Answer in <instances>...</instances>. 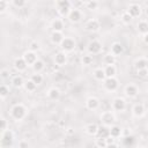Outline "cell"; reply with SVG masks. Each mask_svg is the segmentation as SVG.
I'll list each match as a JSON object with an SVG mask.
<instances>
[{"label": "cell", "instance_id": "cell-16", "mask_svg": "<svg viewBox=\"0 0 148 148\" xmlns=\"http://www.w3.org/2000/svg\"><path fill=\"white\" fill-rule=\"evenodd\" d=\"M145 112H146V109H145V105L142 103H136L132 108V113L134 117H138V118L142 117L145 114Z\"/></svg>", "mask_w": 148, "mask_h": 148}, {"label": "cell", "instance_id": "cell-23", "mask_svg": "<svg viewBox=\"0 0 148 148\" xmlns=\"http://www.w3.org/2000/svg\"><path fill=\"white\" fill-rule=\"evenodd\" d=\"M47 97H49L50 99H52V101L59 99V97H60V90H59L58 88H56V87L50 88V89L47 90Z\"/></svg>", "mask_w": 148, "mask_h": 148}, {"label": "cell", "instance_id": "cell-12", "mask_svg": "<svg viewBox=\"0 0 148 148\" xmlns=\"http://www.w3.org/2000/svg\"><path fill=\"white\" fill-rule=\"evenodd\" d=\"M54 64L57 66H65L67 64V53L64 51H59L54 56Z\"/></svg>", "mask_w": 148, "mask_h": 148}, {"label": "cell", "instance_id": "cell-14", "mask_svg": "<svg viewBox=\"0 0 148 148\" xmlns=\"http://www.w3.org/2000/svg\"><path fill=\"white\" fill-rule=\"evenodd\" d=\"M67 17H68L69 22H72V23H77V22H80L81 18H82V13H81L77 8H73V9H71V12H69V14H68Z\"/></svg>", "mask_w": 148, "mask_h": 148}, {"label": "cell", "instance_id": "cell-1", "mask_svg": "<svg viewBox=\"0 0 148 148\" xmlns=\"http://www.w3.org/2000/svg\"><path fill=\"white\" fill-rule=\"evenodd\" d=\"M25 116H27V109H25V106L23 104L17 103V104L12 106V109H10V117L14 120L20 121V120L24 119Z\"/></svg>", "mask_w": 148, "mask_h": 148}, {"label": "cell", "instance_id": "cell-19", "mask_svg": "<svg viewBox=\"0 0 148 148\" xmlns=\"http://www.w3.org/2000/svg\"><path fill=\"white\" fill-rule=\"evenodd\" d=\"M97 131H98V125L95 124V123H89L84 126V132L88 134V135H91V136H95L97 134Z\"/></svg>", "mask_w": 148, "mask_h": 148}, {"label": "cell", "instance_id": "cell-3", "mask_svg": "<svg viewBox=\"0 0 148 148\" xmlns=\"http://www.w3.org/2000/svg\"><path fill=\"white\" fill-rule=\"evenodd\" d=\"M76 47V42L74 38L72 37H65L62 39V42L60 43V49L61 51L66 52V53H69V52H73Z\"/></svg>", "mask_w": 148, "mask_h": 148}, {"label": "cell", "instance_id": "cell-10", "mask_svg": "<svg viewBox=\"0 0 148 148\" xmlns=\"http://www.w3.org/2000/svg\"><path fill=\"white\" fill-rule=\"evenodd\" d=\"M22 57H23L24 60L27 61L28 66H32V65L38 60V57H37V54H36V52H35V51H31V50L25 51Z\"/></svg>", "mask_w": 148, "mask_h": 148}, {"label": "cell", "instance_id": "cell-32", "mask_svg": "<svg viewBox=\"0 0 148 148\" xmlns=\"http://www.w3.org/2000/svg\"><path fill=\"white\" fill-rule=\"evenodd\" d=\"M31 67H32V69H34L35 73H40V72L44 69V61L40 60V59H38Z\"/></svg>", "mask_w": 148, "mask_h": 148}, {"label": "cell", "instance_id": "cell-39", "mask_svg": "<svg viewBox=\"0 0 148 148\" xmlns=\"http://www.w3.org/2000/svg\"><path fill=\"white\" fill-rule=\"evenodd\" d=\"M8 6H9V3H8L7 0H0V13L3 14V13L7 10Z\"/></svg>", "mask_w": 148, "mask_h": 148}, {"label": "cell", "instance_id": "cell-46", "mask_svg": "<svg viewBox=\"0 0 148 148\" xmlns=\"http://www.w3.org/2000/svg\"><path fill=\"white\" fill-rule=\"evenodd\" d=\"M57 6H71L69 0H59L57 1Z\"/></svg>", "mask_w": 148, "mask_h": 148}, {"label": "cell", "instance_id": "cell-45", "mask_svg": "<svg viewBox=\"0 0 148 148\" xmlns=\"http://www.w3.org/2000/svg\"><path fill=\"white\" fill-rule=\"evenodd\" d=\"M133 141H134V136H132V135H131V136H126V138L124 139V143H125L126 146H128V145L131 146V145L133 143Z\"/></svg>", "mask_w": 148, "mask_h": 148}, {"label": "cell", "instance_id": "cell-15", "mask_svg": "<svg viewBox=\"0 0 148 148\" xmlns=\"http://www.w3.org/2000/svg\"><path fill=\"white\" fill-rule=\"evenodd\" d=\"M127 12L134 18V17H139L141 15V12L142 10H141V7H140L139 3H131L128 6V8H127Z\"/></svg>", "mask_w": 148, "mask_h": 148}, {"label": "cell", "instance_id": "cell-37", "mask_svg": "<svg viewBox=\"0 0 148 148\" xmlns=\"http://www.w3.org/2000/svg\"><path fill=\"white\" fill-rule=\"evenodd\" d=\"M86 7L89 10H96L98 8V2H97V0H88L86 3Z\"/></svg>", "mask_w": 148, "mask_h": 148}, {"label": "cell", "instance_id": "cell-17", "mask_svg": "<svg viewBox=\"0 0 148 148\" xmlns=\"http://www.w3.org/2000/svg\"><path fill=\"white\" fill-rule=\"evenodd\" d=\"M64 38H65V36H64L62 31H52V34L50 36L51 42L53 44H56V45H60V43L62 42Z\"/></svg>", "mask_w": 148, "mask_h": 148}, {"label": "cell", "instance_id": "cell-2", "mask_svg": "<svg viewBox=\"0 0 148 148\" xmlns=\"http://www.w3.org/2000/svg\"><path fill=\"white\" fill-rule=\"evenodd\" d=\"M13 141H14V133L9 128L6 130V131H3V132H1V135H0V146L2 148L13 146Z\"/></svg>", "mask_w": 148, "mask_h": 148}, {"label": "cell", "instance_id": "cell-21", "mask_svg": "<svg viewBox=\"0 0 148 148\" xmlns=\"http://www.w3.org/2000/svg\"><path fill=\"white\" fill-rule=\"evenodd\" d=\"M92 76L95 77V80L97 81H104L106 79V75H105V72H104V68L102 67H98V68H95L94 72H92Z\"/></svg>", "mask_w": 148, "mask_h": 148}, {"label": "cell", "instance_id": "cell-31", "mask_svg": "<svg viewBox=\"0 0 148 148\" xmlns=\"http://www.w3.org/2000/svg\"><path fill=\"white\" fill-rule=\"evenodd\" d=\"M134 67H135L136 71H138V69H142V68H147V67H148V61H147L146 59H143V58L138 59V60L135 61V64H134Z\"/></svg>", "mask_w": 148, "mask_h": 148}, {"label": "cell", "instance_id": "cell-47", "mask_svg": "<svg viewBox=\"0 0 148 148\" xmlns=\"http://www.w3.org/2000/svg\"><path fill=\"white\" fill-rule=\"evenodd\" d=\"M24 147H29L28 141H21V142H18V148H24Z\"/></svg>", "mask_w": 148, "mask_h": 148}, {"label": "cell", "instance_id": "cell-18", "mask_svg": "<svg viewBox=\"0 0 148 148\" xmlns=\"http://www.w3.org/2000/svg\"><path fill=\"white\" fill-rule=\"evenodd\" d=\"M96 136L97 138H103V139L109 138L110 136V127L102 124L101 126H98V131H97Z\"/></svg>", "mask_w": 148, "mask_h": 148}, {"label": "cell", "instance_id": "cell-48", "mask_svg": "<svg viewBox=\"0 0 148 148\" xmlns=\"http://www.w3.org/2000/svg\"><path fill=\"white\" fill-rule=\"evenodd\" d=\"M142 40H143V43H145V44H147V45H148V34L142 35Z\"/></svg>", "mask_w": 148, "mask_h": 148}, {"label": "cell", "instance_id": "cell-33", "mask_svg": "<svg viewBox=\"0 0 148 148\" xmlns=\"http://www.w3.org/2000/svg\"><path fill=\"white\" fill-rule=\"evenodd\" d=\"M58 7V13L60 16H68L71 12V6H57Z\"/></svg>", "mask_w": 148, "mask_h": 148}, {"label": "cell", "instance_id": "cell-34", "mask_svg": "<svg viewBox=\"0 0 148 148\" xmlns=\"http://www.w3.org/2000/svg\"><path fill=\"white\" fill-rule=\"evenodd\" d=\"M120 20H121V22L124 23V24H130L131 22H132V20H133V17L128 14V12L126 10V12H124L123 14H121V16H120Z\"/></svg>", "mask_w": 148, "mask_h": 148}, {"label": "cell", "instance_id": "cell-36", "mask_svg": "<svg viewBox=\"0 0 148 148\" xmlns=\"http://www.w3.org/2000/svg\"><path fill=\"white\" fill-rule=\"evenodd\" d=\"M30 79H31L37 86H39L40 83H43V80H44V77H43V75H42L40 73H35V74H32Z\"/></svg>", "mask_w": 148, "mask_h": 148}, {"label": "cell", "instance_id": "cell-25", "mask_svg": "<svg viewBox=\"0 0 148 148\" xmlns=\"http://www.w3.org/2000/svg\"><path fill=\"white\" fill-rule=\"evenodd\" d=\"M104 72H105L106 77H112V76H116V74H117V68H116L114 65H105Z\"/></svg>", "mask_w": 148, "mask_h": 148}, {"label": "cell", "instance_id": "cell-11", "mask_svg": "<svg viewBox=\"0 0 148 148\" xmlns=\"http://www.w3.org/2000/svg\"><path fill=\"white\" fill-rule=\"evenodd\" d=\"M124 92H125V95H126L127 97L134 98V97H136L138 94H139V88H138L135 84H133V83H128V84L125 87Z\"/></svg>", "mask_w": 148, "mask_h": 148}, {"label": "cell", "instance_id": "cell-49", "mask_svg": "<svg viewBox=\"0 0 148 148\" xmlns=\"http://www.w3.org/2000/svg\"><path fill=\"white\" fill-rule=\"evenodd\" d=\"M145 13H146V15L148 16V6H147V7L145 8Z\"/></svg>", "mask_w": 148, "mask_h": 148}, {"label": "cell", "instance_id": "cell-27", "mask_svg": "<svg viewBox=\"0 0 148 148\" xmlns=\"http://www.w3.org/2000/svg\"><path fill=\"white\" fill-rule=\"evenodd\" d=\"M24 89L28 91V92H32V91H35L36 90V88H37V84L31 80V79H29V80H27L25 82H24Z\"/></svg>", "mask_w": 148, "mask_h": 148}, {"label": "cell", "instance_id": "cell-5", "mask_svg": "<svg viewBox=\"0 0 148 148\" xmlns=\"http://www.w3.org/2000/svg\"><path fill=\"white\" fill-rule=\"evenodd\" d=\"M103 86H104V88H105L108 91H114V90L118 89L119 82H118V80L116 79V76L106 77V79L103 81Z\"/></svg>", "mask_w": 148, "mask_h": 148}, {"label": "cell", "instance_id": "cell-28", "mask_svg": "<svg viewBox=\"0 0 148 148\" xmlns=\"http://www.w3.org/2000/svg\"><path fill=\"white\" fill-rule=\"evenodd\" d=\"M138 31L141 35L148 34V22L147 21H140L138 23Z\"/></svg>", "mask_w": 148, "mask_h": 148}, {"label": "cell", "instance_id": "cell-22", "mask_svg": "<svg viewBox=\"0 0 148 148\" xmlns=\"http://www.w3.org/2000/svg\"><path fill=\"white\" fill-rule=\"evenodd\" d=\"M110 51H111V53L113 54V56H120L123 52H124V46L119 43V42H114L112 45H111V49H110Z\"/></svg>", "mask_w": 148, "mask_h": 148}, {"label": "cell", "instance_id": "cell-8", "mask_svg": "<svg viewBox=\"0 0 148 148\" xmlns=\"http://www.w3.org/2000/svg\"><path fill=\"white\" fill-rule=\"evenodd\" d=\"M102 47H103V46H102V43H101L99 40L94 39V40L89 42L87 50H88V52H89L90 54H98V53L102 51Z\"/></svg>", "mask_w": 148, "mask_h": 148}, {"label": "cell", "instance_id": "cell-40", "mask_svg": "<svg viewBox=\"0 0 148 148\" xmlns=\"http://www.w3.org/2000/svg\"><path fill=\"white\" fill-rule=\"evenodd\" d=\"M12 3L16 7V8H22L25 6L27 0H12Z\"/></svg>", "mask_w": 148, "mask_h": 148}, {"label": "cell", "instance_id": "cell-20", "mask_svg": "<svg viewBox=\"0 0 148 148\" xmlns=\"http://www.w3.org/2000/svg\"><path fill=\"white\" fill-rule=\"evenodd\" d=\"M51 28H52V31H62L65 28L64 21L61 18H54L51 22Z\"/></svg>", "mask_w": 148, "mask_h": 148}, {"label": "cell", "instance_id": "cell-26", "mask_svg": "<svg viewBox=\"0 0 148 148\" xmlns=\"http://www.w3.org/2000/svg\"><path fill=\"white\" fill-rule=\"evenodd\" d=\"M24 80H23V77L21 76V75H16V76H14L13 79H12V84L15 87V88H22L23 86H24Z\"/></svg>", "mask_w": 148, "mask_h": 148}, {"label": "cell", "instance_id": "cell-50", "mask_svg": "<svg viewBox=\"0 0 148 148\" xmlns=\"http://www.w3.org/2000/svg\"><path fill=\"white\" fill-rule=\"evenodd\" d=\"M56 1H59V0H56Z\"/></svg>", "mask_w": 148, "mask_h": 148}, {"label": "cell", "instance_id": "cell-9", "mask_svg": "<svg viewBox=\"0 0 148 148\" xmlns=\"http://www.w3.org/2000/svg\"><path fill=\"white\" fill-rule=\"evenodd\" d=\"M13 66H14V68H15L16 72L22 73V72H24L27 69L28 64H27V61L24 60L23 57H17V58H15V60L13 62Z\"/></svg>", "mask_w": 148, "mask_h": 148}, {"label": "cell", "instance_id": "cell-6", "mask_svg": "<svg viewBox=\"0 0 148 148\" xmlns=\"http://www.w3.org/2000/svg\"><path fill=\"white\" fill-rule=\"evenodd\" d=\"M99 28H101V23L96 18H90L84 24V29L89 32H97L99 30Z\"/></svg>", "mask_w": 148, "mask_h": 148}, {"label": "cell", "instance_id": "cell-7", "mask_svg": "<svg viewBox=\"0 0 148 148\" xmlns=\"http://www.w3.org/2000/svg\"><path fill=\"white\" fill-rule=\"evenodd\" d=\"M112 110L117 111V112H123L126 109V102L123 97H116L112 101Z\"/></svg>", "mask_w": 148, "mask_h": 148}, {"label": "cell", "instance_id": "cell-38", "mask_svg": "<svg viewBox=\"0 0 148 148\" xmlns=\"http://www.w3.org/2000/svg\"><path fill=\"white\" fill-rule=\"evenodd\" d=\"M95 146H97V147H99V148H105V147H108L106 139H103V138H97V139H95Z\"/></svg>", "mask_w": 148, "mask_h": 148}, {"label": "cell", "instance_id": "cell-30", "mask_svg": "<svg viewBox=\"0 0 148 148\" xmlns=\"http://www.w3.org/2000/svg\"><path fill=\"white\" fill-rule=\"evenodd\" d=\"M103 62L104 65H114L116 62V56H113L111 52L109 54H105L103 58Z\"/></svg>", "mask_w": 148, "mask_h": 148}, {"label": "cell", "instance_id": "cell-43", "mask_svg": "<svg viewBox=\"0 0 148 148\" xmlns=\"http://www.w3.org/2000/svg\"><path fill=\"white\" fill-rule=\"evenodd\" d=\"M9 127H8V121H7V119L5 118V117H1V132H3V131H6V130H8Z\"/></svg>", "mask_w": 148, "mask_h": 148}, {"label": "cell", "instance_id": "cell-4", "mask_svg": "<svg viewBox=\"0 0 148 148\" xmlns=\"http://www.w3.org/2000/svg\"><path fill=\"white\" fill-rule=\"evenodd\" d=\"M99 119H101V123L103 124V125H106V126H112L113 124H114V121H116V116H114V113L111 111V110H109V111H104V112H102L101 113V116H99Z\"/></svg>", "mask_w": 148, "mask_h": 148}, {"label": "cell", "instance_id": "cell-42", "mask_svg": "<svg viewBox=\"0 0 148 148\" xmlns=\"http://www.w3.org/2000/svg\"><path fill=\"white\" fill-rule=\"evenodd\" d=\"M136 73H138V75L140 77L146 79V77H148V67L147 68H142V69H138Z\"/></svg>", "mask_w": 148, "mask_h": 148}, {"label": "cell", "instance_id": "cell-13", "mask_svg": "<svg viewBox=\"0 0 148 148\" xmlns=\"http://www.w3.org/2000/svg\"><path fill=\"white\" fill-rule=\"evenodd\" d=\"M86 108L88 110H91V111H95L99 108V99L95 96H90L87 98L86 101Z\"/></svg>", "mask_w": 148, "mask_h": 148}, {"label": "cell", "instance_id": "cell-44", "mask_svg": "<svg viewBox=\"0 0 148 148\" xmlns=\"http://www.w3.org/2000/svg\"><path fill=\"white\" fill-rule=\"evenodd\" d=\"M29 50H31V51H38L39 50V44L37 43V42H32V43H30V46H29Z\"/></svg>", "mask_w": 148, "mask_h": 148}, {"label": "cell", "instance_id": "cell-41", "mask_svg": "<svg viewBox=\"0 0 148 148\" xmlns=\"http://www.w3.org/2000/svg\"><path fill=\"white\" fill-rule=\"evenodd\" d=\"M9 75H10L9 69H7V68H2V69L0 71V76H1L2 80H7V79H9Z\"/></svg>", "mask_w": 148, "mask_h": 148}, {"label": "cell", "instance_id": "cell-35", "mask_svg": "<svg viewBox=\"0 0 148 148\" xmlns=\"http://www.w3.org/2000/svg\"><path fill=\"white\" fill-rule=\"evenodd\" d=\"M92 61H94V58H92V56H91L90 53H89V54H86V56H82V59H81L82 65L89 66V65L92 64Z\"/></svg>", "mask_w": 148, "mask_h": 148}, {"label": "cell", "instance_id": "cell-24", "mask_svg": "<svg viewBox=\"0 0 148 148\" xmlns=\"http://www.w3.org/2000/svg\"><path fill=\"white\" fill-rule=\"evenodd\" d=\"M121 134H123V131H121V128L119 126H117L114 124L112 126H110V136L117 139V138L121 136Z\"/></svg>", "mask_w": 148, "mask_h": 148}, {"label": "cell", "instance_id": "cell-29", "mask_svg": "<svg viewBox=\"0 0 148 148\" xmlns=\"http://www.w3.org/2000/svg\"><path fill=\"white\" fill-rule=\"evenodd\" d=\"M9 92H10L9 87H8L7 84L2 83V84L0 86V98H1V99H5V98L9 95Z\"/></svg>", "mask_w": 148, "mask_h": 148}]
</instances>
